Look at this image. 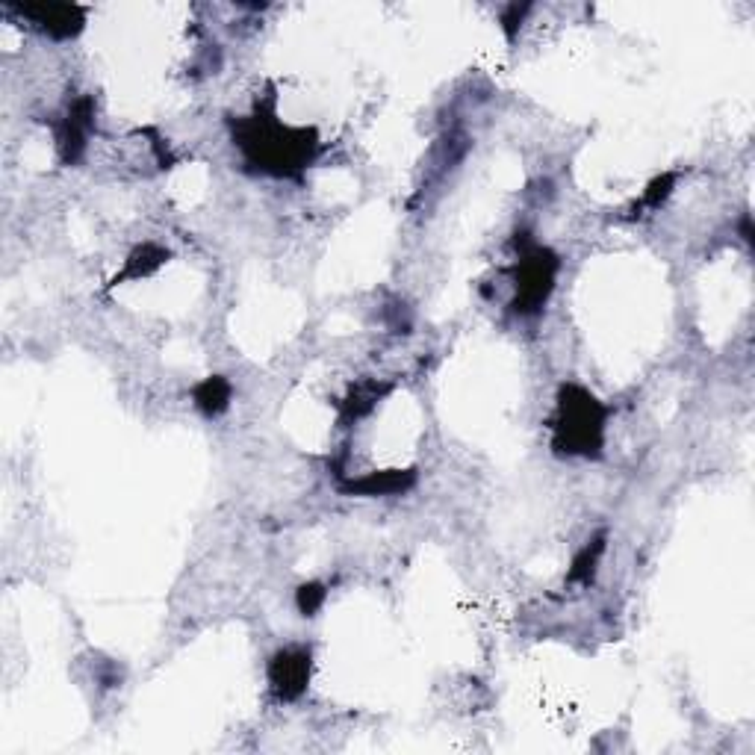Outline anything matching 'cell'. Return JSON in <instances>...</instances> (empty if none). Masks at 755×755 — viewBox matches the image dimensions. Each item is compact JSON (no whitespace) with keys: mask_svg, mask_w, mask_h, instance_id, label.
I'll return each mask as SVG.
<instances>
[{"mask_svg":"<svg viewBox=\"0 0 755 755\" xmlns=\"http://www.w3.org/2000/svg\"><path fill=\"white\" fill-rule=\"evenodd\" d=\"M21 15L33 18L45 33L57 39H71L83 27V12L68 3H39V6H21Z\"/></svg>","mask_w":755,"mask_h":755,"instance_id":"5","label":"cell"},{"mask_svg":"<svg viewBox=\"0 0 755 755\" xmlns=\"http://www.w3.org/2000/svg\"><path fill=\"white\" fill-rule=\"evenodd\" d=\"M605 416L608 410L599 405L587 390L564 387L558 396V416L552 422L555 449L567 455L596 458L605 440Z\"/></svg>","mask_w":755,"mask_h":755,"instance_id":"2","label":"cell"},{"mask_svg":"<svg viewBox=\"0 0 755 755\" xmlns=\"http://www.w3.org/2000/svg\"><path fill=\"white\" fill-rule=\"evenodd\" d=\"M325 596H328V590H325L322 584H316V581H310V584H301V587H298V596H295V602H298V611H301L304 617H313V614H316V611L322 608Z\"/></svg>","mask_w":755,"mask_h":755,"instance_id":"12","label":"cell"},{"mask_svg":"<svg viewBox=\"0 0 755 755\" xmlns=\"http://www.w3.org/2000/svg\"><path fill=\"white\" fill-rule=\"evenodd\" d=\"M166 257H169V254H166L163 248H157V245H142V248H136V251L130 254V260H127L121 278H116V284L118 281H124V278H145V275H151L154 269L163 266Z\"/></svg>","mask_w":755,"mask_h":755,"instance_id":"9","label":"cell"},{"mask_svg":"<svg viewBox=\"0 0 755 755\" xmlns=\"http://www.w3.org/2000/svg\"><path fill=\"white\" fill-rule=\"evenodd\" d=\"M236 142L245 151L248 163L269 175H295L301 172L316 151V139L310 130H295L275 116H251L239 121Z\"/></svg>","mask_w":755,"mask_h":755,"instance_id":"1","label":"cell"},{"mask_svg":"<svg viewBox=\"0 0 755 755\" xmlns=\"http://www.w3.org/2000/svg\"><path fill=\"white\" fill-rule=\"evenodd\" d=\"M310 649L304 646H292L281 649L272 661H269V682L278 699H295L307 691L310 682Z\"/></svg>","mask_w":755,"mask_h":755,"instance_id":"4","label":"cell"},{"mask_svg":"<svg viewBox=\"0 0 755 755\" xmlns=\"http://www.w3.org/2000/svg\"><path fill=\"white\" fill-rule=\"evenodd\" d=\"M555 275H558V257L549 248L525 251L523 260L514 269V287H517L514 307H517V313H525V316L537 313L555 290Z\"/></svg>","mask_w":755,"mask_h":755,"instance_id":"3","label":"cell"},{"mask_svg":"<svg viewBox=\"0 0 755 755\" xmlns=\"http://www.w3.org/2000/svg\"><path fill=\"white\" fill-rule=\"evenodd\" d=\"M192 399H195V405H198L201 413L219 416L222 410H228V405H231V384H228L225 378H219V375L204 378V381L192 390Z\"/></svg>","mask_w":755,"mask_h":755,"instance_id":"8","label":"cell"},{"mask_svg":"<svg viewBox=\"0 0 755 755\" xmlns=\"http://www.w3.org/2000/svg\"><path fill=\"white\" fill-rule=\"evenodd\" d=\"M413 472L410 469H390V472H372L363 475L357 481H349L343 490L346 493H360V496H393V493H405L407 487L413 484Z\"/></svg>","mask_w":755,"mask_h":755,"instance_id":"7","label":"cell"},{"mask_svg":"<svg viewBox=\"0 0 755 755\" xmlns=\"http://www.w3.org/2000/svg\"><path fill=\"white\" fill-rule=\"evenodd\" d=\"M390 387H384V384H360V387H354L351 390V396L343 402V413L349 416V419H360L363 413H369L375 402L387 393Z\"/></svg>","mask_w":755,"mask_h":755,"instance_id":"10","label":"cell"},{"mask_svg":"<svg viewBox=\"0 0 755 755\" xmlns=\"http://www.w3.org/2000/svg\"><path fill=\"white\" fill-rule=\"evenodd\" d=\"M602 549H605V534H599L593 543H587L579 555H576L573 570H570V581H581V584H587V581L593 579L596 564H599V558H602Z\"/></svg>","mask_w":755,"mask_h":755,"instance_id":"11","label":"cell"},{"mask_svg":"<svg viewBox=\"0 0 755 755\" xmlns=\"http://www.w3.org/2000/svg\"><path fill=\"white\" fill-rule=\"evenodd\" d=\"M525 12H528V6H508V12L502 15V24H505V33H508V39H514L517 27L523 24Z\"/></svg>","mask_w":755,"mask_h":755,"instance_id":"14","label":"cell"},{"mask_svg":"<svg viewBox=\"0 0 755 755\" xmlns=\"http://www.w3.org/2000/svg\"><path fill=\"white\" fill-rule=\"evenodd\" d=\"M673 175H664V177H655L652 183H649V189H646V195L640 198V210H655V207H661L664 204V198L673 192Z\"/></svg>","mask_w":755,"mask_h":755,"instance_id":"13","label":"cell"},{"mask_svg":"<svg viewBox=\"0 0 755 755\" xmlns=\"http://www.w3.org/2000/svg\"><path fill=\"white\" fill-rule=\"evenodd\" d=\"M89 130H92V101L89 98H80L71 113L65 116V121L59 124L57 133V145L62 151V160L65 163H74L80 160L83 148H86V139H89Z\"/></svg>","mask_w":755,"mask_h":755,"instance_id":"6","label":"cell"}]
</instances>
